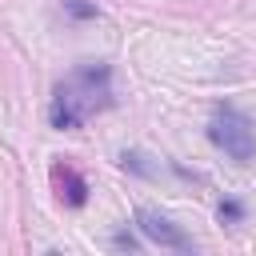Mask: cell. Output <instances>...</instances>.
Listing matches in <instances>:
<instances>
[{
	"label": "cell",
	"mask_w": 256,
	"mask_h": 256,
	"mask_svg": "<svg viewBox=\"0 0 256 256\" xmlns=\"http://www.w3.org/2000/svg\"><path fill=\"white\" fill-rule=\"evenodd\" d=\"M112 104V68L108 64H80L68 80L56 84L48 120L52 128H80L88 116Z\"/></svg>",
	"instance_id": "cell-1"
},
{
	"label": "cell",
	"mask_w": 256,
	"mask_h": 256,
	"mask_svg": "<svg viewBox=\"0 0 256 256\" xmlns=\"http://www.w3.org/2000/svg\"><path fill=\"white\" fill-rule=\"evenodd\" d=\"M208 140H212L224 156H232L236 164H252V160H256V128H252V120H248L240 108H232V104H220V108L212 112V120H208Z\"/></svg>",
	"instance_id": "cell-2"
},
{
	"label": "cell",
	"mask_w": 256,
	"mask_h": 256,
	"mask_svg": "<svg viewBox=\"0 0 256 256\" xmlns=\"http://www.w3.org/2000/svg\"><path fill=\"white\" fill-rule=\"evenodd\" d=\"M136 224H140V232H144L152 244H160V248H172V252H192V248H196L184 228H176L168 216H160V212H152V208H140V212H136Z\"/></svg>",
	"instance_id": "cell-3"
},
{
	"label": "cell",
	"mask_w": 256,
	"mask_h": 256,
	"mask_svg": "<svg viewBox=\"0 0 256 256\" xmlns=\"http://www.w3.org/2000/svg\"><path fill=\"white\" fill-rule=\"evenodd\" d=\"M52 180H56L60 200H64L68 208H80V204L88 200V184H84V176H80L72 164H56V168H52Z\"/></svg>",
	"instance_id": "cell-4"
},
{
	"label": "cell",
	"mask_w": 256,
	"mask_h": 256,
	"mask_svg": "<svg viewBox=\"0 0 256 256\" xmlns=\"http://www.w3.org/2000/svg\"><path fill=\"white\" fill-rule=\"evenodd\" d=\"M112 248H120V252H136V248H140V240H136V236H128V232H116V236H112Z\"/></svg>",
	"instance_id": "cell-5"
},
{
	"label": "cell",
	"mask_w": 256,
	"mask_h": 256,
	"mask_svg": "<svg viewBox=\"0 0 256 256\" xmlns=\"http://www.w3.org/2000/svg\"><path fill=\"white\" fill-rule=\"evenodd\" d=\"M64 8H68L72 16H96V8H92V4H80V0H64Z\"/></svg>",
	"instance_id": "cell-6"
},
{
	"label": "cell",
	"mask_w": 256,
	"mask_h": 256,
	"mask_svg": "<svg viewBox=\"0 0 256 256\" xmlns=\"http://www.w3.org/2000/svg\"><path fill=\"white\" fill-rule=\"evenodd\" d=\"M240 204H220V220H240Z\"/></svg>",
	"instance_id": "cell-7"
}]
</instances>
